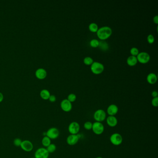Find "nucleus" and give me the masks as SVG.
<instances>
[{
    "mask_svg": "<svg viewBox=\"0 0 158 158\" xmlns=\"http://www.w3.org/2000/svg\"><path fill=\"white\" fill-rule=\"evenodd\" d=\"M41 143H42V146H43L44 147L46 148L49 145L51 144V140L49 137L45 135L42 138V141H41Z\"/></svg>",
    "mask_w": 158,
    "mask_h": 158,
    "instance_id": "nucleus-19",
    "label": "nucleus"
},
{
    "mask_svg": "<svg viewBox=\"0 0 158 158\" xmlns=\"http://www.w3.org/2000/svg\"><path fill=\"white\" fill-rule=\"evenodd\" d=\"M4 99V96L3 95L2 93L0 92V103H1L3 101Z\"/></svg>",
    "mask_w": 158,
    "mask_h": 158,
    "instance_id": "nucleus-34",
    "label": "nucleus"
},
{
    "mask_svg": "<svg viewBox=\"0 0 158 158\" xmlns=\"http://www.w3.org/2000/svg\"><path fill=\"white\" fill-rule=\"evenodd\" d=\"M90 70L92 72L96 75L101 74L104 70V64L100 62L95 61L90 66Z\"/></svg>",
    "mask_w": 158,
    "mask_h": 158,
    "instance_id": "nucleus-2",
    "label": "nucleus"
},
{
    "mask_svg": "<svg viewBox=\"0 0 158 158\" xmlns=\"http://www.w3.org/2000/svg\"><path fill=\"white\" fill-rule=\"evenodd\" d=\"M157 76L155 73H150L147 77V80L149 84H155L157 81Z\"/></svg>",
    "mask_w": 158,
    "mask_h": 158,
    "instance_id": "nucleus-16",
    "label": "nucleus"
},
{
    "mask_svg": "<svg viewBox=\"0 0 158 158\" xmlns=\"http://www.w3.org/2000/svg\"><path fill=\"white\" fill-rule=\"evenodd\" d=\"M20 147L25 152H30L33 150V145L31 141L24 140L21 142Z\"/></svg>",
    "mask_w": 158,
    "mask_h": 158,
    "instance_id": "nucleus-10",
    "label": "nucleus"
},
{
    "mask_svg": "<svg viewBox=\"0 0 158 158\" xmlns=\"http://www.w3.org/2000/svg\"><path fill=\"white\" fill-rule=\"evenodd\" d=\"M110 139L111 143L115 146L120 145L122 143L123 141L121 135L118 133H115L111 135Z\"/></svg>",
    "mask_w": 158,
    "mask_h": 158,
    "instance_id": "nucleus-6",
    "label": "nucleus"
},
{
    "mask_svg": "<svg viewBox=\"0 0 158 158\" xmlns=\"http://www.w3.org/2000/svg\"><path fill=\"white\" fill-rule=\"evenodd\" d=\"M108 125L110 127H115L118 125V120L115 116H109L106 118Z\"/></svg>",
    "mask_w": 158,
    "mask_h": 158,
    "instance_id": "nucleus-15",
    "label": "nucleus"
},
{
    "mask_svg": "<svg viewBox=\"0 0 158 158\" xmlns=\"http://www.w3.org/2000/svg\"><path fill=\"white\" fill-rule=\"evenodd\" d=\"M48 100H49V101L51 103H54L56 101V98L55 96L54 95H51Z\"/></svg>",
    "mask_w": 158,
    "mask_h": 158,
    "instance_id": "nucleus-31",
    "label": "nucleus"
},
{
    "mask_svg": "<svg viewBox=\"0 0 158 158\" xmlns=\"http://www.w3.org/2000/svg\"><path fill=\"white\" fill-rule=\"evenodd\" d=\"M90 46H92L93 48H96L99 46V41L97 39H92L90 41Z\"/></svg>",
    "mask_w": 158,
    "mask_h": 158,
    "instance_id": "nucleus-24",
    "label": "nucleus"
},
{
    "mask_svg": "<svg viewBox=\"0 0 158 158\" xmlns=\"http://www.w3.org/2000/svg\"><path fill=\"white\" fill-rule=\"evenodd\" d=\"M35 76L38 79L42 80L47 76V72L44 68H39L35 72Z\"/></svg>",
    "mask_w": 158,
    "mask_h": 158,
    "instance_id": "nucleus-14",
    "label": "nucleus"
},
{
    "mask_svg": "<svg viewBox=\"0 0 158 158\" xmlns=\"http://www.w3.org/2000/svg\"><path fill=\"white\" fill-rule=\"evenodd\" d=\"M152 104L153 107H157L158 106V97L153 98L152 100Z\"/></svg>",
    "mask_w": 158,
    "mask_h": 158,
    "instance_id": "nucleus-30",
    "label": "nucleus"
},
{
    "mask_svg": "<svg viewBox=\"0 0 158 158\" xmlns=\"http://www.w3.org/2000/svg\"><path fill=\"white\" fill-rule=\"evenodd\" d=\"M80 129V126L77 121L71 122L68 126V131L70 135H78Z\"/></svg>",
    "mask_w": 158,
    "mask_h": 158,
    "instance_id": "nucleus-8",
    "label": "nucleus"
},
{
    "mask_svg": "<svg viewBox=\"0 0 158 158\" xmlns=\"http://www.w3.org/2000/svg\"><path fill=\"white\" fill-rule=\"evenodd\" d=\"M35 158V157H32V158Z\"/></svg>",
    "mask_w": 158,
    "mask_h": 158,
    "instance_id": "nucleus-36",
    "label": "nucleus"
},
{
    "mask_svg": "<svg viewBox=\"0 0 158 158\" xmlns=\"http://www.w3.org/2000/svg\"><path fill=\"white\" fill-rule=\"evenodd\" d=\"M92 130L93 133L96 135H101L104 133V126L102 122L95 121L93 123Z\"/></svg>",
    "mask_w": 158,
    "mask_h": 158,
    "instance_id": "nucleus-4",
    "label": "nucleus"
},
{
    "mask_svg": "<svg viewBox=\"0 0 158 158\" xmlns=\"http://www.w3.org/2000/svg\"><path fill=\"white\" fill-rule=\"evenodd\" d=\"M130 54H131V55L135 56V57H136L140 52L138 49L137 47H132L130 50Z\"/></svg>",
    "mask_w": 158,
    "mask_h": 158,
    "instance_id": "nucleus-26",
    "label": "nucleus"
},
{
    "mask_svg": "<svg viewBox=\"0 0 158 158\" xmlns=\"http://www.w3.org/2000/svg\"><path fill=\"white\" fill-rule=\"evenodd\" d=\"M50 95V92L46 89H43L40 92V96L44 100H48Z\"/></svg>",
    "mask_w": 158,
    "mask_h": 158,
    "instance_id": "nucleus-18",
    "label": "nucleus"
},
{
    "mask_svg": "<svg viewBox=\"0 0 158 158\" xmlns=\"http://www.w3.org/2000/svg\"><path fill=\"white\" fill-rule=\"evenodd\" d=\"M152 96H153V98H156V97H158V93L157 91L156 90H153V92H152Z\"/></svg>",
    "mask_w": 158,
    "mask_h": 158,
    "instance_id": "nucleus-32",
    "label": "nucleus"
},
{
    "mask_svg": "<svg viewBox=\"0 0 158 158\" xmlns=\"http://www.w3.org/2000/svg\"><path fill=\"white\" fill-rule=\"evenodd\" d=\"M60 107L62 110L66 112H69L72 109V103L67 99H64L61 102Z\"/></svg>",
    "mask_w": 158,
    "mask_h": 158,
    "instance_id": "nucleus-11",
    "label": "nucleus"
},
{
    "mask_svg": "<svg viewBox=\"0 0 158 158\" xmlns=\"http://www.w3.org/2000/svg\"><path fill=\"white\" fill-rule=\"evenodd\" d=\"M112 33V30L109 26H104L99 28L96 35L98 38L101 40H105L109 38Z\"/></svg>",
    "mask_w": 158,
    "mask_h": 158,
    "instance_id": "nucleus-1",
    "label": "nucleus"
},
{
    "mask_svg": "<svg viewBox=\"0 0 158 158\" xmlns=\"http://www.w3.org/2000/svg\"><path fill=\"white\" fill-rule=\"evenodd\" d=\"M118 107L117 105L112 104L109 105L107 110V113L109 116H115L118 112Z\"/></svg>",
    "mask_w": 158,
    "mask_h": 158,
    "instance_id": "nucleus-13",
    "label": "nucleus"
},
{
    "mask_svg": "<svg viewBox=\"0 0 158 158\" xmlns=\"http://www.w3.org/2000/svg\"><path fill=\"white\" fill-rule=\"evenodd\" d=\"M93 118L96 121L103 122L106 119V113L103 110L99 109L94 112Z\"/></svg>",
    "mask_w": 158,
    "mask_h": 158,
    "instance_id": "nucleus-3",
    "label": "nucleus"
},
{
    "mask_svg": "<svg viewBox=\"0 0 158 158\" xmlns=\"http://www.w3.org/2000/svg\"><path fill=\"white\" fill-rule=\"evenodd\" d=\"M80 139V136L78 135H70L66 139L67 143L70 146H73L78 143Z\"/></svg>",
    "mask_w": 158,
    "mask_h": 158,
    "instance_id": "nucleus-12",
    "label": "nucleus"
},
{
    "mask_svg": "<svg viewBox=\"0 0 158 158\" xmlns=\"http://www.w3.org/2000/svg\"><path fill=\"white\" fill-rule=\"evenodd\" d=\"M138 62L142 64H146L150 59V56L147 52H140L136 56Z\"/></svg>",
    "mask_w": 158,
    "mask_h": 158,
    "instance_id": "nucleus-5",
    "label": "nucleus"
},
{
    "mask_svg": "<svg viewBox=\"0 0 158 158\" xmlns=\"http://www.w3.org/2000/svg\"><path fill=\"white\" fill-rule=\"evenodd\" d=\"M22 141L21 139L17 138H15V139H14L13 143H14V145L15 147H19L21 145Z\"/></svg>",
    "mask_w": 158,
    "mask_h": 158,
    "instance_id": "nucleus-28",
    "label": "nucleus"
},
{
    "mask_svg": "<svg viewBox=\"0 0 158 158\" xmlns=\"http://www.w3.org/2000/svg\"><path fill=\"white\" fill-rule=\"evenodd\" d=\"M94 62L93 59L90 57H86L84 59V64L87 66H91Z\"/></svg>",
    "mask_w": 158,
    "mask_h": 158,
    "instance_id": "nucleus-23",
    "label": "nucleus"
},
{
    "mask_svg": "<svg viewBox=\"0 0 158 158\" xmlns=\"http://www.w3.org/2000/svg\"><path fill=\"white\" fill-rule=\"evenodd\" d=\"M138 60L137 58L133 56H130L127 59V63L130 66H133L137 64Z\"/></svg>",
    "mask_w": 158,
    "mask_h": 158,
    "instance_id": "nucleus-17",
    "label": "nucleus"
},
{
    "mask_svg": "<svg viewBox=\"0 0 158 158\" xmlns=\"http://www.w3.org/2000/svg\"><path fill=\"white\" fill-rule=\"evenodd\" d=\"M93 123L90 121H86L84 123V129L87 130H90L92 128Z\"/></svg>",
    "mask_w": 158,
    "mask_h": 158,
    "instance_id": "nucleus-27",
    "label": "nucleus"
},
{
    "mask_svg": "<svg viewBox=\"0 0 158 158\" xmlns=\"http://www.w3.org/2000/svg\"><path fill=\"white\" fill-rule=\"evenodd\" d=\"M103 158V157H96V158Z\"/></svg>",
    "mask_w": 158,
    "mask_h": 158,
    "instance_id": "nucleus-35",
    "label": "nucleus"
},
{
    "mask_svg": "<svg viewBox=\"0 0 158 158\" xmlns=\"http://www.w3.org/2000/svg\"><path fill=\"white\" fill-rule=\"evenodd\" d=\"M153 21L156 24H158V16L157 15L153 17Z\"/></svg>",
    "mask_w": 158,
    "mask_h": 158,
    "instance_id": "nucleus-33",
    "label": "nucleus"
},
{
    "mask_svg": "<svg viewBox=\"0 0 158 158\" xmlns=\"http://www.w3.org/2000/svg\"><path fill=\"white\" fill-rule=\"evenodd\" d=\"M89 30L92 33H96L98 31V29H99L98 26L97 25V24L94 22H92L90 24L89 26Z\"/></svg>",
    "mask_w": 158,
    "mask_h": 158,
    "instance_id": "nucleus-21",
    "label": "nucleus"
},
{
    "mask_svg": "<svg viewBox=\"0 0 158 158\" xmlns=\"http://www.w3.org/2000/svg\"><path fill=\"white\" fill-rule=\"evenodd\" d=\"M67 99L70 102V103H73L75 101L76 99H77V96L75 94H73V93H70L67 96Z\"/></svg>",
    "mask_w": 158,
    "mask_h": 158,
    "instance_id": "nucleus-25",
    "label": "nucleus"
},
{
    "mask_svg": "<svg viewBox=\"0 0 158 158\" xmlns=\"http://www.w3.org/2000/svg\"><path fill=\"white\" fill-rule=\"evenodd\" d=\"M147 40L148 43L150 44L153 43L155 42V39L153 35L152 34L148 35L147 37Z\"/></svg>",
    "mask_w": 158,
    "mask_h": 158,
    "instance_id": "nucleus-29",
    "label": "nucleus"
},
{
    "mask_svg": "<svg viewBox=\"0 0 158 158\" xmlns=\"http://www.w3.org/2000/svg\"><path fill=\"white\" fill-rule=\"evenodd\" d=\"M49 156V153L45 147H40L37 149L35 152V158H48Z\"/></svg>",
    "mask_w": 158,
    "mask_h": 158,
    "instance_id": "nucleus-9",
    "label": "nucleus"
},
{
    "mask_svg": "<svg viewBox=\"0 0 158 158\" xmlns=\"http://www.w3.org/2000/svg\"><path fill=\"white\" fill-rule=\"evenodd\" d=\"M98 47H99L100 49L103 51H107L109 49V44L107 42L104 40H101L99 41V44Z\"/></svg>",
    "mask_w": 158,
    "mask_h": 158,
    "instance_id": "nucleus-20",
    "label": "nucleus"
},
{
    "mask_svg": "<svg viewBox=\"0 0 158 158\" xmlns=\"http://www.w3.org/2000/svg\"><path fill=\"white\" fill-rule=\"evenodd\" d=\"M46 149H47L49 153H53L56 151L57 147L54 144L51 143L46 148Z\"/></svg>",
    "mask_w": 158,
    "mask_h": 158,
    "instance_id": "nucleus-22",
    "label": "nucleus"
},
{
    "mask_svg": "<svg viewBox=\"0 0 158 158\" xmlns=\"http://www.w3.org/2000/svg\"><path fill=\"white\" fill-rule=\"evenodd\" d=\"M46 135L51 140H55L59 136V130L55 127H51L46 131Z\"/></svg>",
    "mask_w": 158,
    "mask_h": 158,
    "instance_id": "nucleus-7",
    "label": "nucleus"
}]
</instances>
